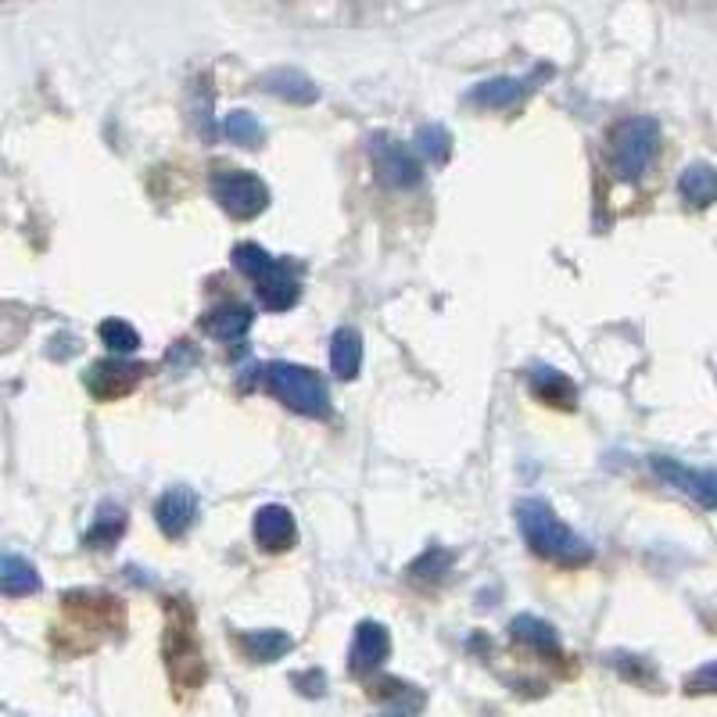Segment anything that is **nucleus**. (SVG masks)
<instances>
[{
  "label": "nucleus",
  "mask_w": 717,
  "mask_h": 717,
  "mask_svg": "<svg viewBox=\"0 0 717 717\" xmlns=\"http://www.w3.org/2000/svg\"><path fill=\"white\" fill-rule=\"evenodd\" d=\"M517 524L524 542L531 546L542 560L563 563V567H578L592 560L589 542L578 531H571L546 498H520L517 503Z\"/></svg>",
  "instance_id": "f257e3e1"
},
{
  "label": "nucleus",
  "mask_w": 717,
  "mask_h": 717,
  "mask_svg": "<svg viewBox=\"0 0 717 717\" xmlns=\"http://www.w3.org/2000/svg\"><path fill=\"white\" fill-rule=\"evenodd\" d=\"M266 373V388L273 391V395L288 405V410L302 413V416H313V421H323V416H331V395L323 381L305 367H298V362H269L262 367Z\"/></svg>",
  "instance_id": "f03ea898"
},
{
  "label": "nucleus",
  "mask_w": 717,
  "mask_h": 717,
  "mask_svg": "<svg viewBox=\"0 0 717 717\" xmlns=\"http://www.w3.org/2000/svg\"><path fill=\"white\" fill-rule=\"evenodd\" d=\"M660 144V126L657 119L649 115H631L620 119L610 133V166L617 176L625 180H639V176L649 169V161L657 155Z\"/></svg>",
  "instance_id": "7ed1b4c3"
},
{
  "label": "nucleus",
  "mask_w": 717,
  "mask_h": 717,
  "mask_svg": "<svg viewBox=\"0 0 717 717\" xmlns=\"http://www.w3.org/2000/svg\"><path fill=\"white\" fill-rule=\"evenodd\" d=\"M212 198L234 220H255L269 205V187L251 172L240 169H215L212 172Z\"/></svg>",
  "instance_id": "20e7f679"
},
{
  "label": "nucleus",
  "mask_w": 717,
  "mask_h": 717,
  "mask_svg": "<svg viewBox=\"0 0 717 717\" xmlns=\"http://www.w3.org/2000/svg\"><path fill=\"white\" fill-rule=\"evenodd\" d=\"M169 606V603H166ZM176 614V610H172ZM169 614V639H166V664L172 671V679L176 682H183V685H194L205 679V660H201V646L194 639V614H191V606H187V614L183 620H176Z\"/></svg>",
  "instance_id": "39448f33"
},
{
  "label": "nucleus",
  "mask_w": 717,
  "mask_h": 717,
  "mask_svg": "<svg viewBox=\"0 0 717 717\" xmlns=\"http://www.w3.org/2000/svg\"><path fill=\"white\" fill-rule=\"evenodd\" d=\"M370 155H373L377 176H381L388 187H416L421 183V176H424L421 161H416L410 147L399 144L395 137H388V133H373Z\"/></svg>",
  "instance_id": "423d86ee"
},
{
  "label": "nucleus",
  "mask_w": 717,
  "mask_h": 717,
  "mask_svg": "<svg viewBox=\"0 0 717 717\" xmlns=\"http://www.w3.org/2000/svg\"><path fill=\"white\" fill-rule=\"evenodd\" d=\"M141 377H144V367H141V362L101 359V362H93V367L87 370L83 384H87V391H90L93 399L112 402V399L130 395V391L141 384Z\"/></svg>",
  "instance_id": "0eeeda50"
},
{
  "label": "nucleus",
  "mask_w": 717,
  "mask_h": 717,
  "mask_svg": "<svg viewBox=\"0 0 717 717\" xmlns=\"http://www.w3.org/2000/svg\"><path fill=\"white\" fill-rule=\"evenodd\" d=\"M653 470L679 492L696 498L703 509H717V470H693L674 463L668 456H653Z\"/></svg>",
  "instance_id": "6e6552de"
},
{
  "label": "nucleus",
  "mask_w": 717,
  "mask_h": 717,
  "mask_svg": "<svg viewBox=\"0 0 717 717\" xmlns=\"http://www.w3.org/2000/svg\"><path fill=\"white\" fill-rule=\"evenodd\" d=\"M198 520V495L187 484H176L155 503V524L166 538H183Z\"/></svg>",
  "instance_id": "1a4fd4ad"
},
{
  "label": "nucleus",
  "mask_w": 717,
  "mask_h": 717,
  "mask_svg": "<svg viewBox=\"0 0 717 717\" xmlns=\"http://www.w3.org/2000/svg\"><path fill=\"white\" fill-rule=\"evenodd\" d=\"M388 653H391L388 628L377 625V620H362V625L356 628V639H351V649H348V668L356 674H370L384 664Z\"/></svg>",
  "instance_id": "9d476101"
},
{
  "label": "nucleus",
  "mask_w": 717,
  "mask_h": 717,
  "mask_svg": "<svg viewBox=\"0 0 717 717\" xmlns=\"http://www.w3.org/2000/svg\"><path fill=\"white\" fill-rule=\"evenodd\" d=\"M542 76V69H535L531 76H495V79H484V83L473 87L467 98L470 104H481V108H513L520 104L527 93L535 90V79Z\"/></svg>",
  "instance_id": "9b49d317"
},
{
  "label": "nucleus",
  "mask_w": 717,
  "mask_h": 717,
  "mask_svg": "<svg viewBox=\"0 0 717 717\" xmlns=\"http://www.w3.org/2000/svg\"><path fill=\"white\" fill-rule=\"evenodd\" d=\"M294 535H298V527H294V517H291L288 506L269 503V506H262L259 513H255V542H259L266 552L291 549Z\"/></svg>",
  "instance_id": "f8f14e48"
},
{
  "label": "nucleus",
  "mask_w": 717,
  "mask_h": 717,
  "mask_svg": "<svg viewBox=\"0 0 717 717\" xmlns=\"http://www.w3.org/2000/svg\"><path fill=\"white\" fill-rule=\"evenodd\" d=\"M255 294H259L262 309H269V313H288V309L298 302V294H302V283H298L291 266L277 262L273 273L255 283Z\"/></svg>",
  "instance_id": "ddd939ff"
},
{
  "label": "nucleus",
  "mask_w": 717,
  "mask_h": 717,
  "mask_svg": "<svg viewBox=\"0 0 717 717\" xmlns=\"http://www.w3.org/2000/svg\"><path fill=\"white\" fill-rule=\"evenodd\" d=\"M259 87L266 93H273V98L288 101V104H313L320 98L316 83L302 69H269L259 79Z\"/></svg>",
  "instance_id": "4468645a"
},
{
  "label": "nucleus",
  "mask_w": 717,
  "mask_h": 717,
  "mask_svg": "<svg viewBox=\"0 0 717 717\" xmlns=\"http://www.w3.org/2000/svg\"><path fill=\"white\" fill-rule=\"evenodd\" d=\"M251 309L240 305V302H226V305H215L212 313H205L201 320V331L215 341H240L248 331H251Z\"/></svg>",
  "instance_id": "2eb2a0df"
},
{
  "label": "nucleus",
  "mask_w": 717,
  "mask_h": 717,
  "mask_svg": "<svg viewBox=\"0 0 717 717\" xmlns=\"http://www.w3.org/2000/svg\"><path fill=\"white\" fill-rule=\"evenodd\" d=\"M679 194L688 209H707L717 201V169L707 161H693L679 176Z\"/></svg>",
  "instance_id": "dca6fc26"
},
{
  "label": "nucleus",
  "mask_w": 717,
  "mask_h": 717,
  "mask_svg": "<svg viewBox=\"0 0 717 717\" xmlns=\"http://www.w3.org/2000/svg\"><path fill=\"white\" fill-rule=\"evenodd\" d=\"M527 388L535 391V399L557 405V410H574L578 405V388L552 367H535L531 373H527Z\"/></svg>",
  "instance_id": "f3484780"
},
{
  "label": "nucleus",
  "mask_w": 717,
  "mask_h": 717,
  "mask_svg": "<svg viewBox=\"0 0 717 717\" xmlns=\"http://www.w3.org/2000/svg\"><path fill=\"white\" fill-rule=\"evenodd\" d=\"M362 367V334L356 327H341L331 337V370L337 381H356Z\"/></svg>",
  "instance_id": "a211bd4d"
},
{
  "label": "nucleus",
  "mask_w": 717,
  "mask_h": 717,
  "mask_svg": "<svg viewBox=\"0 0 717 717\" xmlns=\"http://www.w3.org/2000/svg\"><path fill=\"white\" fill-rule=\"evenodd\" d=\"M123 531H126V509L119 503H101L98 517H93V524L83 535V546L87 549H108L123 538Z\"/></svg>",
  "instance_id": "6ab92c4d"
},
{
  "label": "nucleus",
  "mask_w": 717,
  "mask_h": 717,
  "mask_svg": "<svg viewBox=\"0 0 717 717\" xmlns=\"http://www.w3.org/2000/svg\"><path fill=\"white\" fill-rule=\"evenodd\" d=\"M240 649H245L248 660H259V664H273L283 653H291V635L288 631H277V628H266V631H245L240 635Z\"/></svg>",
  "instance_id": "aec40b11"
},
{
  "label": "nucleus",
  "mask_w": 717,
  "mask_h": 717,
  "mask_svg": "<svg viewBox=\"0 0 717 717\" xmlns=\"http://www.w3.org/2000/svg\"><path fill=\"white\" fill-rule=\"evenodd\" d=\"M0 585H4V595H33L40 592V571L33 560L25 557H15V552H8L4 563H0Z\"/></svg>",
  "instance_id": "412c9836"
},
{
  "label": "nucleus",
  "mask_w": 717,
  "mask_h": 717,
  "mask_svg": "<svg viewBox=\"0 0 717 717\" xmlns=\"http://www.w3.org/2000/svg\"><path fill=\"white\" fill-rule=\"evenodd\" d=\"M220 130H223V137L234 141L237 147H262V141H266L262 123L251 112H245V108H237V112H226Z\"/></svg>",
  "instance_id": "4be33fe9"
},
{
  "label": "nucleus",
  "mask_w": 717,
  "mask_h": 717,
  "mask_svg": "<svg viewBox=\"0 0 717 717\" xmlns=\"http://www.w3.org/2000/svg\"><path fill=\"white\" fill-rule=\"evenodd\" d=\"M234 269L237 273H245L251 283H259V280H266L269 273H273V266H277V259L269 255L262 245H255V240H240V245L234 248Z\"/></svg>",
  "instance_id": "5701e85b"
},
{
  "label": "nucleus",
  "mask_w": 717,
  "mask_h": 717,
  "mask_svg": "<svg viewBox=\"0 0 717 717\" xmlns=\"http://www.w3.org/2000/svg\"><path fill=\"white\" fill-rule=\"evenodd\" d=\"M509 635H513V639H517V642L531 646V649H546V653H557V649H560L557 631H552V625H546V620H538V617H531V614L513 617Z\"/></svg>",
  "instance_id": "b1692460"
},
{
  "label": "nucleus",
  "mask_w": 717,
  "mask_h": 717,
  "mask_svg": "<svg viewBox=\"0 0 717 717\" xmlns=\"http://www.w3.org/2000/svg\"><path fill=\"white\" fill-rule=\"evenodd\" d=\"M416 152H421L430 166H445L452 155V137L441 123H427L416 130Z\"/></svg>",
  "instance_id": "393cba45"
},
{
  "label": "nucleus",
  "mask_w": 717,
  "mask_h": 717,
  "mask_svg": "<svg viewBox=\"0 0 717 717\" xmlns=\"http://www.w3.org/2000/svg\"><path fill=\"white\" fill-rule=\"evenodd\" d=\"M101 341L112 351H119V356H126V351H133L141 345V334L133 331L126 320H104L101 323Z\"/></svg>",
  "instance_id": "a878e982"
},
{
  "label": "nucleus",
  "mask_w": 717,
  "mask_h": 717,
  "mask_svg": "<svg viewBox=\"0 0 717 717\" xmlns=\"http://www.w3.org/2000/svg\"><path fill=\"white\" fill-rule=\"evenodd\" d=\"M685 693H693V696L717 693V660H710V664H703V668H696L693 674H688Z\"/></svg>",
  "instance_id": "bb28decb"
},
{
  "label": "nucleus",
  "mask_w": 717,
  "mask_h": 717,
  "mask_svg": "<svg viewBox=\"0 0 717 717\" xmlns=\"http://www.w3.org/2000/svg\"><path fill=\"white\" fill-rule=\"evenodd\" d=\"M449 563H452L449 552H445V549H430L427 557H421L410 567V571H413V578H441Z\"/></svg>",
  "instance_id": "cd10ccee"
},
{
  "label": "nucleus",
  "mask_w": 717,
  "mask_h": 717,
  "mask_svg": "<svg viewBox=\"0 0 717 717\" xmlns=\"http://www.w3.org/2000/svg\"><path fill=\"white\" fill-rule=\"evenodd\" d=\"M294 685L302 688L305 696H323V674L313 671V674H294Z\"/></svg>",
  "instance_id": "c85d7f7f"
}]
</instances>
